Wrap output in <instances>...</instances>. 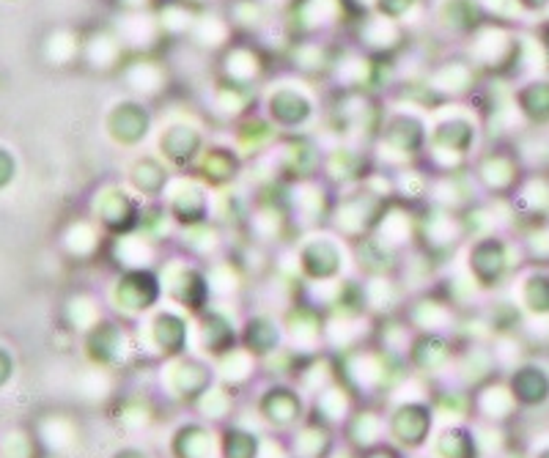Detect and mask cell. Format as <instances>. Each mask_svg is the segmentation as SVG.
<instances>
[{
  "label": "cell",
  "mask_w": 549,
  "mask_h": 458,
  "mask_svg": "<svg viewBox=\"0 0 549 458\" xmlns=\"http://www.w3.org/2000/svg\"><path fill=\"white\" fill-rule=\"evenodd\" d=\"M165 296L163 277L157 269H121L110 285L113 308L126 319H144L160 308Z\"/></svg>",
  "instance_id": "1"
},
{
  "label": "cell",
  "mask_w": 549,
  "mask_h": 458,
  "mask_svg": "<svg viewBox=\"0 0 549 458\" xmlns=\"http://www.w3.org/2000/svg\"><path fill=\"white\" fill-rule=\"evenodd\" d=\"M297 272L305 283H335L344 280L346 247L344 239L324 231H311L294 247Z\"/></svg>",
  "instance_id": "2"
},
{
  "label": "cell",
  "mask_w": 549,
  "mask_h": 458,
  "mask_svg": "<svg viewBox=\"0 0 549 458\" xmlns=\"http://www.w3.org/2000/svg\"><path fill=\"white\" fill-rule=\"evenodd\" d=\"M464 269L478 291L500 288L505 283V277L514 272L511 242L500 234H486V236H478L475 242L470 239L467 255H464Z\"/></svg>",
  "instance_id": "3"
},
{
  "label": "cell",
  "mask_w": 549,
  "mask_h": 458,
  "mask_svg": "<svg viewBox=\"0 0 549 458\" xmlns=\"http://www.w3.org/2000/svg\"><path fill=\"white\" fill-rule=\"evenodd\" d=\"M190 316L174 304L168 308H157L146 316L141 324V349L157 354L160 360H176L187 354L190 346Z\"/></svg>",
  "instance_id": "4"
},
{
  "label": "cell",
  "mask_w": 549,
  "mask_h": 458,
  "mask_svg": "<svg viewBox=\"0 0 549 458\" xmlns=\"http://www.w3.org/2000/svg\"><path fill=\"white\" fill-rule=\"evenodd\" d=\"M160 277H163L165 299L174 304V308L185 311L187 316H201L212 304V288H209L206 269H201L185 258H176V261L165 264Z\"/></svg>",
  "instance_id": "5"
},
{
  "label": "cell",
  "mask_w": 549,
  "mask_h": 458,
  "mask_svg": "<svg viewBox=\"0 0 549 458\" xmlns=\"http://www.w3.org/2000/svg\"><path fill=\"white\" fill-rule=\"evenodd\" d=\"M387 204H390V201H384V198L374 195L371 190L360 187L357 193L341 198V201L333 206L327 223H330V228H333L335 236H341L344 242H352V244H354L357 239L374 234V228H376L382 212L387 209Z\"/></svg>",
  "instance_id": "6"
},
{
  "label": "cell",
  "mask_w": 549,
  "mask_h": 458,
  "mask_svg": "<svg viewBox=\"0 0 549 458\" xmlns=\"http://www.w3.org/2000/svg\"><path fill=\"white\" fill-rule=\"evenodd\" d=\"M141 214H144V201L129 187H105L102 193H96L94 223L102 228V234L113 239L135 234L137 225H141Z\"/></svg>",
  "instance_id": "7"
},
{
  "label": "cell",
  "mask_w": 549,
  "mask_h": 458,
  "mask_svg": "<svg viewBox=\"0 0 549 458\" xmlns=\"http://www.w3.org/2000/svg\"><path fill=\"white\" fill-rule=\"evenodd\" d=\"M163 204L174 225L182 231L212 223V193L198 179H174Z\"/></svg>",
  "instance_id": "8"
},
{
  "label": "cell",
  "mask_w": 549,
  "mask_h": 458,
  "mask_svg": "<svg viewBox=\"0 0 549 458\" xmlns=\"http://www.w3.org/2000/svg\"><path fill=\"white\" fill-rule=\"evenodd\" d=\"M434 403L429 401H401L387 414V436L401 450H421L432 439Z\"/></svg>",
  "instance_id": "9"
},
{
  "label": "cell",
  "mask_w": 549,
  "mask_h": 458,
  "mask_svg": "<svg viewBox=\"0 0 549 458\" xmlns=\"http://www.w3.org/2000/svg\"><path fill=\"white\" fill-rule=\"evenodd\" d=\"M415 239L421 244V253H426L432 261L440 258L443 253H451L459 242L467 239L462 214L443 206L426 209L421 217H415Z\"/></svg>",
  "instance_id": "10"
},
{
  "label": "cell",
  "mask_w": 549,
  "mask_h": 458,
  "mask_svg": "<svg viewBox=\"0 0 549 458\" xmlns=\"http://www.w3.org/2000/svg\"><path fill=\"white\" fill-rule=\"evenodd\" d=\"M163 382H165V387H168V393L174 398H179L182 403L195 406L215 387V368L206 360L185 354V357L168 360Z\"/></svg>",
  "instance_id": "11"
},
{
  "label": "cell",
  "mask_w": 549,
  "mask_h": 458,
  "mask_svg": "<svg viewBox=\"0 0 549 458\" xmlns=\"http://www.w3.org/2000/svg\"><path fill=\"white\" fill-rule=\"evenodd\" d=\"M258 417L272 425L274 431H289L305 423V398L297 387L289 384H272L266 387L255 401Z\"/></svg>",
  "instance_id": "12"
},
{
  "label": "cell",
  "mask_w": 549,
  "mask_h": 458,
  "mask_svg": "<svg viewBox=\"0 0 549 458\" xmlns=\"http://www.w3.org/2000/svg\"><path fill=\"white\" fill-rule=\"evenodd\" d=\"M132 354V341L124 324L118 322H99L94 330L85 333V357L96 371H113L126 363Z\"/></svg>",
  "instance_id": "13"
},
{
  "label": "cell",
  "mask_w": 549,
  "mask_h": 458,
  "mask_svg": "<svg viewBox=\"0 0 549 458\" xmlns=\"http://www.w3.org/2000/svg\"><path fill=\"white\" fill-rule=\"evenodd\" d=\"M406 365L418 373H443L456 360V346L445 333H412L409 349H406Z\"/></svg>",
  "instance_id": "14"
},
{
  "label": "cell",
  "mask_w": 549,
  "mask_h": 458,
  "mask_svg": "<svg viewBox=\"0 0 549 458\" xmlns=\"http://www.w3.org/2000/svg\"><path fill=\"white\" fill-rule=\"evenodd\" d=\"M198 322V335H201V346H204V354L212 357L215 363L225 354H231L234 349H239V327L234 322V316L220 308V304H209V308L195 316Z\"/></svg>",
  "instance_id": "15"
},
{
  "label": "cell",
  "mask_w": 549,
  "mask_h": 458,
  "mask_svg": "<svg viewBox=\"0 0 549 458\" xmlns=\"http://www.w3.org/2000/svg\"><path fill=\"white\" fill-rule=\"evenodd\" d=\"M404 322L409 324L412 333H445L448 327L454 330L456 314H454V302L448 296L440 294H421L409 304H404Z\"/></svg>",
  "instance_id": "16"
},
{
  "label": "cell",
  "mask_w": 549,
  "mask_h": 458,
  "mask_svg": "<svg viewBox=\"0 0 549 458\" xmlns=\"http://www.w3.org/2000/svg\"><path fill=\"white\" fill-rule=\"evenodd\" d=\"M284 341H286L284 322H278L269 314H250L239 327V346L247 354H253L258 363L278 354L284 349Z\"/></svg>",
  "instance_id": "17"
},
{
  "label": "cell",
  "mask_w": 549,
  "mask_h": 458,
  "mask_svg": "<svg viewBox=\"0 0 549 458\" xmlns=\"http://www.w3.org/2000/svg\"><path fill=\"white\" fill-rule=\"evenodd\" d=\"M171 174H168V165L160 163L157 157H137L129 168V190L141 198L144 204H155V201H163L168 187H171Z\"/></svg>",
  "instance_id": "18"
},
{
  "label": "cell",
  "mask_w": 549,
  "mask_h": 458,
  "mask_svg": "<svg viewBox=\"0 0 549 458\" xmlns=\"http://www.w3.org/2000/svg\"><path fill=\"white\" fill-rule=\"evenodd\" d=\"M160 154L176 168H187L201 160L204 154V134L198 126L190 124H174L160 137Z\"/></svg>",
  "instance_id": "19"
},
{
  "label": "cell",
  "mask_w": 549,
  "mask_h": 458,
  "mask_svg": "<svg viewBox=\"0 0 549 458\" xmlns=\"http://www.w3.org/2000/svg\"><path fill=\"white\" fill-rule=\"evenodd\" d=\"M168 453L171 458H215L220 453V433L198 420L182 423L171 436Z\"/></svg>",
  "instance_id": "20"
},
{
  "label": "cell",
  "mask_w": 549,
  "mask_h": 458,
  "mask_svg": "<svg viewBox=\"0 0 549 458\" xmlns=\"http://www.w3.org/2000/svg\"><path fill=\"white\" fill-rule=\"evenodd\" d=\"M152 129V115L144 105L121 102L107 118V132L118 145H137Z\"/></svg>",
  "instance_id": "21"
},
{
  "label": "cell",
  "mask_w": 549,
  "mask_h": 458,
  "mask_svg": "<svg viewBox=\"0 0 549 458\" xmlns=\"http://www.w3.org/2000/svg\"><path fill=\"white\" fill-rule=\"evenodd\" d=\"M382 140L401 157H415L424 151L429 132L415 115H393L382 129Z\"/></svg>",
  "instance_id": "22"
},
{
  "label": "cell",
  "mask_w": 549,
  "mask_h": 458,
  "mask_svg": "<svg viewBox=\"0 0 549 458\" xmlns=\"http://www.w3.org/2000/svg\"><path fill=\"white\" fill-rule=\"evenodd\" d=\"M242 171V163L234 148H204L198 163V182H204L209 190H223L236 182Z\"/></svg>",
  "instance_id": "23"
},
{
  "label": "cell",
  "mask_w": 549,
  "mask_h": 458,
  "mask_svg": "<svg viewBox=\"0 0 549 458\" xmlns=\"http://www.w3.org/2000/svg\"><path fill=\"white\" fill-rule=\"evenodd\" d=\"M266 110H269V121L272 126L278 124L284 129H294V126H303L311 113H314V105L305 94L294 91V88H281L274 91L266 102Z\"/></svg>",
  "instance_id": "24"
},
{
  "label": "cell",
  "mask_w": 549,
  "mask_h": 458,
  "mask_svg": "<svg viewBox=\"0 0 549 458\" xmlns=\"http://www.w3.org/2000/svg\"><path fill=\"white\" fill-rule=\"evenodd\" d=\"M508 390L519 406H541L549 398V373L538 365H519L508 376Z\"/></svg>",
  "instance_id": "25"
},
{
  "label": "cell",
  "mask_w": 549,
  "mask_h": 458,
  "mask_svg": "<svg viewBox=\"0 0 549 458\" xmlns=\"http://www.w3.org/2000/svg\"><path fill=\"white\" fill-rule=\"evenodd\" d=\"M475 176L494 195H511L519 187V165H516V160L508 157V154H500V151H494V154H489V157H484L478 163Z\"/></svg>",
  "instance_id": "26"
},
{
  "label": "cell",
  "mask_w": 549,
  "mask_h": 458,
  "mask_svg": "<svg viewBox=\"0 0 549 458\" xmlns=\"http://www.w3.org/2000/svg\"><path fill=\"white\" fill-rule=\"evenodd\" d=\"M344 431H346V442L357 447L360 453H365L382 444V433H387V420L374 409H357L344 420Z\"/></svg>",
  "instance_id": "27"
},
{
  "label": "cell",
  "mask_w": 549,
  "mask_h": 458,
  "mask_svg": "<svg viewBox=\"0 0 549 458\" xmlns=\"http://www.w3.org/2000/svg\"><path fill=\"white\" fill-rule=\"evenodd\" d=\"M432 143L437 151H445V154H454V157H464L475 143V124L462 115H451L434 126Z\"/></svg>",
  "instance_id": "28"
},
{
  "label": "cell",
  "mask_w": 549,
  "mask_h": 458,
  "mask_svg": "<svg viewBox=\"0 0 549 458\" xmlns=\"http://www.w3.org/2000/svg\"><path fill=\"white\" fill-rule=\"evenodd\" d=\"M434 455L437 458H481V444L473 428L467 425H451L434 439Z\"/></svg>",
  "instance_id": "29"
},
{
  "label": "cell",
  "mask_w": 549,
  "mask_h": 458,
  "mask_svg": "<svg viewBox=\"0 0 549 458\" xmlns=\"http://www.w3.org/2000/svg\"><path fill=\"white\" fill-rule=\"evenodd\" d=\"M519 304L533 316H549V272H530L516 285Z\"/></svg>",
  "instance_id": "30"
},
{
  "label": "cell",
  "mask_w": 549,
  "mask_h": 458,
  "mask_svg": "<svg viewBox=\"0 0 549 458\" xmlns=\"http://www.w3.org/2000/svg\"><path fill=\"white\" fill-rule=\"evenodd\" d=\"M220 458H261V436L239 425H225L220 431Z\"/></svg>",
  "instance_id": "31"
},
{
  "label": "cell",
  "mask_w": 549,
  "mask_h": 458,
  "mask_svg": "<svg viewBox=\"0 0 549 458\" xmlns=\"http://www.w3.org/2000/svg\"><path fill=\"white\" fill-rule=\"evenodd\" d=\"M519 110L533 121V124H546L549 121V83H530L516 94Z\"/></svg>",
  "instance_id": "32"
},
{
  "label": "cell",
  "mask_w": 549,
  "mask_h": 458,
  "mask_svg": "<svg viewBox=\"0 0 549 458\" xmlns=\"http://www.w3.org/2000/svg\"><path fill=\"white\" fill-rule=\"evenodd\" d=\"M102 244V228L96 223L80 220L69 228L66 234V247L77 255V258H91Z\"/></svg>",
  "instance_id": "33"
},
{
  "label": "cell",
  "mask_w": 549,
  "mask_h": 458,
  "mask_svg": "<svg viewBox=\"0 0 549 458\" xmlns=\"http://www.w3.org/2000/svg\"><path fill=\"white\" fill-rule=\"evenodd\" d=\"M69 322L75 324V330H94L102 322V308H99V299L91 294H77L69 302Z\"/></svg>",
  "instance_id": "34"
},
{
  "label": "cell",
  "mask_w": 549,
  "mask_h": 458,
  "mask_svg": "<svg viewBox=\"0 0 549 458\" xmlns=\"http://www.w3.org/2000/svg\"><path fill=\"white\" fill-rule=\"evenodd\" d=\"M152 423V409L144 398H126L118 409V425L121 431H144Z\"/></svg>",
  "instance_id": "35"
},
{
  "label": "cell",
  "mask_w": 549,
  "mask_h": 458,
  "mask_svg": "<svg viewBox=\"0 0 549 458\" xmlns=\"http://www.w3.org/2000/svg\"><path fill=\"white\" fill-rule=\"evenodd\" d=\"M204 417H212V420H220L225 414H231V406H234V390L225 384V387H212L198 403H195Z\"/></svg>",
  "instance_id": "36"
},
{
  "label": "cell",
  "mask_w": 549,
  "mask_h": 458,
  "mask_svg": "<svg viewBox=\"0 0 549 458\" xmlns=\"http://www.w3.org/2000/svg\"><path fill=\"white\" fill-rule=\"evenodd\" d=\"M445 17L456 31H473L481 23V12L473 0H451L445 6Z\"/></svg>",
  "instance_id": "37"
},
{
  "label": "cell",
  "mask_w": 549,
  "mask_h": 458,
  "mask_svg": "<svg viewBox=\"0 0 549 458\" xmlns=\"http://www.w3.org/2000/svg\"><path fill=\"white\" fill-rule=\"evenodd\" d=\"M412 6H415V0H376V9L384 20H401Z\"/></svg>",
  "instance_id": "38"
},
{
  "label": "cell",
  "mask_w": 549,
  "mask_h": 458,
  "mask_svg": "<svg viewBox=\"0 0 549 458\" xmlns=\"http://www.w3.org/2000/svg\"><path fill=\"white\" fill-rule=\"evenodd\" d=\"M15 179V160L0 148V187H6Z\"/></svg>",
  "instance_id": "39"
},
{
  "label": "cell",
  "mask_w": 549,
  "mask_h": 458,
  "mask_svg": "<svg viewBox=\"0 0 549 458\" xmlns=\"http://www.w3.org/2000/svg\"><path fill=\"white\" fill-rule=\"evenodd\" d=\"M360 458H404L395 447H390V444H376V447H371V450H365V453H360Z\"/></svg>",
  "instance_id": "40"
},
{
  "label": "cell",
  "mask_w": 549,
  "mask_h": 458,
  "mask_svg": "<svg viewBox=\"0 0 549 458\" xmlns=\"http://www.w3.org/2000/svg\"><path fill=\"white\" fill-rule=\"evenodd\" d=\"M113 458H155L149 450H144V447H135V444H129V447H121Z\"/></svg>",
  "instance_id": "41"
},
{
  "label": "cell",
  "mask_w": 549,
  "mask_h": 458,
  "mask_svg": "<svg viewBox=\"0 0 549 458\" xmlns=\"http://www.w3.org/2000/svg\"><path fill=\"white\" fill-rule=\"evenodd\" d=\"M519 6H524L527 12H544L549 6V0H516Z\"/></svg>",
  "instance_id": "42"
},
{
  "label": "cell",
  "mask_w": 549,
  "mask_h": 458,
  "mask_svg": "<svg viewBox=\"0 0 549 458\" xmlns=\"http://www.w3.org/2000/svg\"><path fill=\"white\" fill-rule=\"evenodd\" d=\"M538 458H549V447H546V450H541V453H538Z\"/></svg>",
  "instance_id": "43"
}]
</instances>
